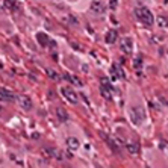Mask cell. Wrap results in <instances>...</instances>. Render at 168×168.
I'll use <instances>...</instances> for the list:
<instances>
[{"label":"cell","instance_id":"e0dca14e","mask_svg":"<svg viewBox=\"0 0 168 168\" xmlns=\"http://www.w3.org/2000/svg\"><path fill=\"white\" fill-rule=\"evenodd\" d=\"M141 65H143V61H141V58H138L135 61V68H136L138 71H141Z\"/></svg>","mask_w":168,"mask_h":168},{"label":"cell","instance_id":"4fadbf2b","mask_svg":"<svg viewBox=\"0 0 168 168\" xmlns=\"http://www.w3.org/2000/svg\"><path fill=\"white\" fill-rule=\"evenodd\" d=\"M56 115H58V118L61 121H67L68 120V114L62 109V108H58V109H56Z\"/></svg>","mask_w":168,"mask_h":168},{"label":"cell","instance_id":"52a82bcc","mask_svg":"<svg viewBox=\"0 0 168 168\" xmlns=\"http://www.w3.org/2000/svg\"><path fill=\"white\" fill-rule=\"evenodd\" d=\"M91 11L94 14H103L105 12V5L101 3L100 0H94L91 3Z\"/></svg>","mask_w":168,"mask_h":168},{"label":"cell","instance_id":"3957f363","mask_svg":"<svg viewBox=\"0 0 168 168\" xmlns=\"http://www.w3.org/2000/svg\"><path fill=\"white\" fill-rule=\"evenodd\" d=\"M100 93L103 94V97H105L106 100H109L111 99V95H112V85H111L109 79H106V77H103V79H101Z\"/></svg>","mask_w":168,"mask_h":168},{"label":"cell","instance_id":"ffe728a7","mask_svg":"<svg viewBox=\"0 0 168 168\" xmlns=\"http://www.w3.org/2000/svg\"><path fill=\"white\" fill-rule=\"evenodd\" d=\"M49 76H50V77H53V79H56V77H58V76L55 74V73H53V71H50V73H49Z\"/></svg>","mask_w":168,"mask_h":168},{"label":"cell","instance_id":"277c9868","mask_svg":"<svg viewBox=\"0 0 168 168\" xmlns=\"http://www.w3.org/2000/svg\"><path fill=\"white\" fill-rule=\"evenodd\" d=\"M61 94H62L70 103H76V101H77V95H76V93L70 86H62V88H61Z\"/></svg>","mask_w":168,"mask_h":168},{"label":"cell","instance_id":"8992f818","mask_svg":"<svg viewBox=\"0 0 168 168\" xmlns=\"http://www.w3.org/2000/svg\"><path fill=\"white\" fill-rule=\"evenodd\" d=\"M15 100V94L11 93L9 89L2 88L0 89V101H14Z\"/></svg>","mask_w":168,"mask_h":168},{"label":"cell","instance_id":"9c48e42d","mask_svg":"<svg viewBox=\"0 0 168 168\" xmlns=\"http://www.w3.org/2000/svg\"><path fill=\"white\" fill-rule=\"evenodd\" d=\"M36 40L40 42V46H42V47H46V46L49 44V36L44 34V32H40V34L36 35Z\"/></svg>","mask_w":168,"mask_h":168},{"label":"cell","instance_id":"7a4b0ae2","mask_svg":"<svg viewBox=\"0 0 168 168\" xmlns=\"http://www.w3.org/2000/svg\"><path fill=\"white\" fill-rule=\"evenodd\" d=\"M129 117H130V121L133 123L135 126H139V124H143L144 120H145V112H144L143 108H132L129 111Z\"/></svg>","mask_w":168,"mask_h":168},{"label":"cell","instance_id":"6da1fadb","mask_svg":"<svg viewBox=\"0 0 168 168\" xmlns=\"http://www.w3.org/2000/svg\"><path fill=\"white\" fill-rule=\"evenodd\" d=\"M135 15H136V18L141 21V23H144V24L150 26L153 24V14H151L150 11L147 8H136L135 9Z\"/></svg>","mask_w":168,"mask_h":168},{"label":"cell","instance_id":"ba28073f","mask_svg":"<svg viewBox=\"0 0 168 168\" xmlns=\"http://www.w3.org/2000/svg\"><path fill=\"white\" fill-rule=\"evenodd\" d=\"M132 47H133V42H132V40H130V38H126V40L123 41V46H121L123 51H124V53H127V55H130V53H132Z\"/></svg>","mask_w":168,"mask_h":168},{"label":"cell","instance_id":"7c38bea8","mask_svg":"<svg viewBox=\"0 0 168 168\" xmlns=\"http://www.w3.org/2000/svg\"><path fill=\"white\" fill-rule=\"evenodd\" d=\"M117 30H109L108 32V35H106V42L108 44H112V42H115V40H117Z\"/></svg>","mask_w":168,"mask_h":168},{"label":"cell","instance_id":"30bf717a","mask_svg":"<svg viewBox=\"0 0 168 168\" xmlns=\"http://www.w3.org/2000/svg\"><path fill=\"white\" fill-rule=\"evenodd\" d=\"M67 147L70 150H77L79 149V141L76 138H67Z\"/></svg>","mask_w":168,"mask_h":168},{"label":"cell","instance_id":"2e32d148","mask_svg":"<svg viewBox=\"0 0 168 168\" xmlns=\"http://www.w3.org/2000/svg\"><path fill=\"white\" fill-rule=\"evenodd\" d=\"M114 74H115V77H123V73H121V68L118 67V65H112V70H111Z\"/></svg>","mask_w":168,"mask_h":168},{"label":"cell","instance_id":"9a60e30c","mask_svg":"<svg viewBox=\"0 0 168 168\" xmlns=\"http://www.w3.org/2000/svg\"><path fill=\"white\" fill-rule=\"evenodd\" d=\"M5 6L11 11H15L17 9V3L14 2V0H5Z\"/></svg>","mask_w":168,"mask_h":168},{"label":"cell","instance_id":"ac0fdd59","mask_svg":"<svg viewBox=\"0 0 168 168\" xmlns=\"http://www.w3.org/2000/svg\"><path fill=\"white\" fill-rule=\"evenodd\" d=\"M118 6V0H111V8H112V11H115Z\"/></svg>","mask_w":168,"mask_h":168},{"label":"cell","instance_id":"d6986e66","mask_svg":"<svg viewBox=\"0 0 168 168\" xmlns=\"http://www.w3.org/2000/svg\"><path fill=\"white\" fill-rule=\"evenodd\" d=\"M167 21H168L167 18H164V17L159 18V26H162V27H165V26H167Z\"/></svg>","mask_w":168,"mask_h":168},{"label":"cell","instance_id":"5bb4252c","mask_svg":"<svg viewBox=\"0 0 168 168\" xmlns=\"http://www.w3.org/2000/svg\"><path fill=\"white\" fill-rule=\"evenodd\" d=\"M42 154H44L46 158H53V156L56 154V150L49 149V147H44V149H42Z\"/></svg>","mask_w":168,"mask_h":168},{"label":"cell","instance_id":"5b68a950","mask_svg":"<svg viewBox=\"0 0 168 168\" xmlns=\"http://www.w3.org/2000/svg\"><path fill=\"white\" fill-rule=\"evenodd\" d=\"M18 103H20V106L26 111H30L34 108V103H32V99L30 97H27V95H18L17 97Z\"/></svg>","mask_w":168,"mask_h":168},{"label":"cell","instance_id":"8fae6325","mask_svg":"<svg viewBox=\"0 0 168 168\" xmlns=\"http://www.w3.org/2000/svg\"><path fill=\"white\" fill-rule=\"evenodd\" d=\"M126 149L129 150V153H132V154H136L138 151H139V145L136 143H129L126 144Z\"/></svg>","mask_w":168,"mask_h":168}]
</instances>
